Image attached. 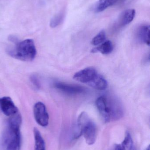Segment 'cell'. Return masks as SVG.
Segmentation results:
<instances>
[{
	"instance_id": "obj_3",
	"label": "cell",
	"mask_w": 150,
	"mask_h": 150,
	"mask_svg": "<svg viewBox=\"0 0 150 150\" xmlns=\"http://www.w3.org/2000/svg\"><path fill=\"white\" fill-rule=\"evenodd\" d=\"M9 39L14 44L7 49V53L10 56L23 61L30 62L34 59L37 50L33 40L18 41L17 39L12 36L10 37Z\"/></svg>"
},
{
	"instance_id": "obj_19",
	"label": "cell",
	"mask_w": 150,
	"mask_h": 150,
	"mask_svg": "<svg viewBox=\"0 0 150 150\" xmlns=\"http://www.w3.org/2000/svg\"><path fill=\"white\" fill-rule=\"evenodd\" d=\"M150 150L149 146V147H148V149H147V150Z\"/></svg>"
},
{
	"instance_id": "obj_9",
	"label": "cell",
	"mask_w": 150,
	"mask_h": 150,
	"mask_svg": "<svg viewBox=\"0 0 150 150\" xmlns=\"http://www.w3.org/2000/svg\"><path fill=\"white\" fill-rule=\"evenodd\" d=\"M136 11L134 9L126 10L119 18V23L121 26L127 25L132 22L135 16Z\"/></svg>"
},
{
	"instance_id": "obj_5",
	"label": "cell",
	"mask_w": 150,
	"mask_h": 150,
	"mask_svg": "<svg viewBox=\"0 0 150 150\" xmlns=\"http://www.w3.org/2000/svg\"><path fill=\"white\" fill-rule=\"evenodd\" d=\"M33 115L35 120L42 127H46L49 122V115L44 103L38 102L33 107Z\"/></svg>"
},
{
	"instance_id": "obj_8",
	"label": "cell",
	"mask_w": 150,
	"mask_h": 150,
	"mask_svg": "<svg viewBox=\"0 0 150 150\" xmlns=\"http://www.w3.org/2000/svg\"><path fill=\"white\" fill-rule=\"evenodd\" d=\"M54 86L60 91L70 95L80 94L85 91V89L82 86L60 82H55L54 83Z\"/></svg>"
},
{
	"instance_id": "obj_4",
	"label": "cell",
	"mask_w": 150,
	"mask_h": 150,
	"mask_svg": "<svg viewBox=\"0 0 150 150\" xmlns=\"http://www.w3.org/2000/svg\"><path fill=\"white\" fill-rule=\"evenodd\" d=\"M83 135L86 143L92 145L97 138V128L94 122L87 113L82 112L77 119V128L74 133V139H78Z\"/></svg>"
},
{
	"instance_id": "obj_11",
	"label": "cell",
	"mask_w": 150,
	"mask_h": 150,
	"mask_svg": "<svg viewBox=\"0 0 150 150\" xmlns=\"http://www.w3.org/2000/svg\"><path fill=\"white\" fill-rule=\"evenodd\" d=\"M121 1V0H99L94 5V11L97 13L102 12Z\"/></svg>"
},
{
	"instance_id": "obj_18",
	"label": "cell",
	"mask_w": 150,
	"mask_h": 150,
	"mask_svg": "<svg viewBox=\"0 0 150 150\" xmlns=\"http://www.w3.org/2000/svg\"><path fill=\"white\" fill-rule=\"evenodd\" d=\"M31 82L33 86L36 89H40L41 83L39 80L38 78L36 75H32L31 76L30 78Z\"/></svg>"
},
{
	"instance_id": "obj_2",
	"label": "cell",
	"mask_w": 150,
	"mask_h": 150,
	"mask_svg": "<svg viewBox=\"0 0 150 150\" xmlns=\"http://www.w3.org/2000/svg\"><path fill=\"white\" fill-rule=\"evenodd\" d=\"M96 104L105 122L118 120L124 115L122 105L115 97L100 96L96 100Z\"/></svg>"
},
{
	"instance_id": "obj_16",
	"label": "cell",
	"mask_w": 150,
	"mask_h": 150,
	"mask_svg": "<svg viewBox=\"0 0 150 150\" xmlns=\"http://www.w3.org/2000/svg\"><path fill=\"white\" fill-rule=\"evenodd\" d=\"M106 40V33L104 30H101L92 39V45L97 46L105 42Z\"/></svg>"
},
{
	"instance_id": "obj_13",
	"label": "cell",
	"mask_w": 150,
	"mask_h": 150,
	"mask_svg": "<svg viewBox=\"0 0 150 150\" xmlns=\"http://www.w3.org/2000/svg\"><path fill=\"white\" fill-rule=\"evenodd\" d=\"M34 139V150H46L45 141L38 128L35 127L33 130Z\"/></svg>"
},
{
	"instance_id": "obj_14",
	"label": "cell",
	"mask_w": 150,
	"mask_h": 150,
	"mask_svg": "<svg viewBox=\"0 0 150 150\" xmlns=\"http://www.w3.org/2000/svg\"><path fill=\"white\" fill-rule=\"evenodd\" d=\"M113 50L112 43L110 40H107L101 44L97 47L93 48L92 52L96 53L100 52L104 54H109Z\"/></svg>"
},
{
	"instance_id": "obj_10",
	"label": "cell",
	"mask_w": 150,
	"mask_h": 150,
	"mask_svg": "<svg viewBox=\"0 0 150 150\" xmlns=\"http://www.w3.org/2000/svg\"><path fill=\"white\" fill-rule=\"evenodd\" d=\"M149 25H142L137 30L136 37L140 42L149 46Z\"/></svg>"
},
{
	"instance_id": "obj_7",
	"label": "cell",
	"mask_w": 150,
	"mask_h": 150,
	"mask_svg": "<svg viewBox=\"0 0 150 150\" xmlns=\"http://www.w3.org/2000/svg\"><path fill=\"white\" fill-rule=\"evenodd\" d=\"M0 109L4 114L8 117L12 116L18 112L17 107L9 97L0 98Z\"/></svg>"
},
{
	"instance_id": "obj_17",
	"label": "cell",
	"mask_w": 150,
	"mask_h": 150,
	"mask_svg": "<svg viewBox=\"0 0 150 150\" xmlns=\"http://www.w3.org/2000/svg\"><path fill=\"white\" fill-rule=\"evenodd\" d=\"M64 18V16L62 13L57 14L51 19L50 22V26L52 28H55L60 25Z\"/></svg>"
},
{
	"instance_id": "obj_6",
	"label": "cell",
	"mask_w": 150,
	"mask_h": 150,
	"mask_svg": "<svg viewBox=\"0 0 150 150\" xmlns=\"http://www.w3.org/2000/svg\"><path fill=\"white\" fill-rule=\"evenodd\" d=\"M98 74L94 68L90 67L76 73L74 75L73 78L76 81L87 84L90 86L93 82Z\"/></svg>"
},
{
	"instance_id": "obj_15",
	"label": "cell",
	"mask_w": 150,
	"mask_h": 150,
	"mask_svg": "<svg viewBox=\"0 0 150 150\" xmlns=\"http://www.w3.org/2000/svg\"><path fill=\"white\" fill-rule=\"evenodd\" d=\"M90 86L96 90L104 91L107 88V81L104 77L98 74L93 82Z\"/></svg>"
},
{
	"instance_id": "obj_1",
	"label": "cell",
	"mask_w": 150,
	"mask_h": 150,
	"mask_svg": "<svg viewBox=\"0 0 150 150\" xmlns=\"http://www.w3.org/2000/svg\"><path fill=\"white\" fill-rule=\"evenodd\" d=\"M22 119L19 112L9 117L0 137V150H20V128Z\"/></svg>"
},
{
	"instance_id": "obj_12",
	"label": "cell",
	"mask_w": 150,
	"mask_h": 150,
	"mask_svg": "<svg viewBox=\"0 0 150 150\" xmlns=\"http://www.w3.org/2000/svg\"><path fill=\"white\" fill-rule=\"evenodd\" d=\"M115 150H136L132 137L129 132L126 133L124 141L121 144H116Z\"/></svg>"
}]
</instances>
